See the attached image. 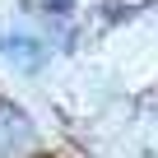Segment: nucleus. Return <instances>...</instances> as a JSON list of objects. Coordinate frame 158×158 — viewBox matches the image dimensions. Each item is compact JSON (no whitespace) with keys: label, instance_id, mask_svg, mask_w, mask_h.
Masks as SVG:
<instances>
[{"label":"nucleus","instance_id":"nucleus-1","mask_svg":"<svg viewBox=\"0 0 158 158\" xmlns=\"http://www.w3.org/2000/svg\"><path fill=\"white\" fill-rule=\"evenodd\" d=\"M0 60L14 65V70L37 74V70L51 60V42H42V37H33V33H5V37H0Z\"/></svg>","mask_w":158,"mask_h":158},{"label":"nucleus","instance_id":"nucleus-2","mask_svg":"<svg viewBox=\"0 0 158 158\" xmlns=\"http://www.w3.org/2000/svg\"><path fill=\"white\" fill-rule=\"evenodd\" d=\"M28 149H33V126H28V116H23L14 102L0 98V158H28Z\"/></svg>","mask_w":158,"mask_h":158}]
</instances>
